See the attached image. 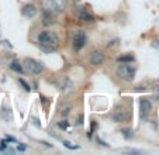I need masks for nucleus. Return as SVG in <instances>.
I'll return each mask as SVG.
<instances>
[{
    "label": "nucleus",
    "instance_id": "5701e85b",
    "mask_svg": "<svg viewBox=\"0 0 159 155\" xmlns=\"http://www.w3.org/2000/svg\"><path fill=\"white\" fill-rule=\"evenodd\" d=\"M78 124H79V125L83 124V114H80V116L78 117Z\"/></svg>",
    "mask_w": 159,
    "mask_h": 155
},
{
    "label": "nucleus",
    "instance_id": "6e6552de",
    "mask_svg": "<svg viewBox=\"0 0 159 155\" xmlns=\"http://www.w3.org/2000/svg\"><path fill=\"white\" fill-rule=\"evenodd\" d=\"M103 61H104V54H103V51L96 49V51H93V52H92V55H90V62L93 63L94 66L102 65Z\"/></svg>",
    "mask_w": 159,
    "mask_h": 155
},
{
    "label": "nucleus",
    "instance_id": "aec40b11",
    "mask_svg": "<svg viewBox=\"0 0 159 155\" xmlns=\"http://www.w3.org/2000/svg\"><path fill=\"white\" fill-rule=\"evenodd\" d=\"M25 149H27V145H24V144H18L17 145V151H25Z\"/></svg>",
    "mask_w": 159,
    "mask_h": 155
},
{
    "label": "nucleus",
    "instance_id": "6ab92c4d",
    "mask_svg": "<svg viewBox=\"0 0 159 155\" xmlns=\"http://www.w3.org/2000/svg\"><path fill=\"white\" fill-rule=\"evenodd\" d=\"M6 141H7V143H16V144H18L17 138H16V137H11V135H6Z\"/></svg>",
    "mask_w": 159,
    "mask_h": 155
},
{
    "label": "nucleus",
    "instance_id": "4468645a",
    "mask_svg": "<svg viewBox=\"0 0 159 155\" xmlns=\"http://www.w3.org/2000/svg\"><path fill=\"white\" fill-rule=\"evenodd\" d=\"M117 61H118V62H128V63H131V62H134V61H135V58L132 57V55H121V57L117 58Z\"/></svg>",
    "mask_w": 159,
    "mask_h": 155
},
{
    "label": "nucleus",
    "instance_id": "20e7f679",
    "mask_svg": "<svg viewBox=\"0 0 159 155\" xmlns=\"http://www.w3.org/2000/svg\"><path fill=\"white\" fill-rule=\"evenodd\" d=\"M117 75L124 81H132L135 76V68L129 65L128 62H123L121 65H118Z\"/></svg>",
    "mask_w": 159,
    "mask_h": 155
},
{
    "label": "nucleus",
    "instance_id": "7ed1b4c3",
    "mask_svg": "<svg viewBox=\"0 0 159 155\" xmlns=\"http://www.w3.org/2000/svg\"><path fill=\"white\" fill-rule=\"evenodd\" d=\"M23 65H24L23 66L24 72L28 75H39L44 72V65L39 61L34 59V58H24Z\"/></svg>",
    "mask_w": 159,
    "mask_h": 155
},
{
    "label": "nucleus",
    "instance_id": "4be33fe9",
    "mask_svg": "<svg viewBox=\"0 0 159 155\" xmlns=\"http://www.w3.org/2000/svg\"><path fill=\"white\" fill-rule=\"evenodd\" d=\"M33 124L37 125V127H41V124H39V120L38 119H34V117H33Z\"/></svg>",
    "mask_w": 159,
    "mask_h": 155
},
{
    "label": "nucleus",
    "instance_id": "39448f33",
    "mask_svg": "<svg viewBox=\"0 0 159 155\" xmlns=\"http://www.w3.org/2000/svg\"><path fill=\"white\" fill-rule=\"evenodd\" d=\"M151 110H152V103H151V100H148V99H145V97L139 99V119H141L142 121H145V120L149 117Z\"/></svg>",
    "mask_w": 159,
    "mask_h": 155
},
{
    "label": "nucleus",
    "instance_id": "9d476101",
    "mask_svg": "<svg viewBox=\"0 0 159 155\" xmlns=\"http://www.w3.org/2000/svg\"><path fill=\"white\" fill-rule=\"evenodd\" d=\"M57 23L54 17V13H48V12H44V16H42V24H44L45 27H51L54 24Z\"/></svg>",
    "mask_w": 159,
    "mask_h": 155
},
{
    "label": "nucleus",
    "instance_id": "412c9836",
    "mask_svg": "<svg viewBox=\"0 0 159 155\" xmlns=\"http://www.w3.org/2000/svg\"><path fill=\"white\" fill-rule=\"evenodd\" d=\"M96 141H97V143H99V144H100V145H104V147H108V144H107V143H106V141L100 140V138H99V137H97V138H96Z\"/></svg>",
    "mask_w": 159,
    "mask_h": 155
},
{
    "label": "nucleus",
    "instance_id": "423d86ee",
    "mask_svg": "<svg viewBox=\"0 0 159 155\" xmlns=\"http://www.w3.org/2000/svg\"><path fill=\"white\" fill-rule=\"evenodd\" d=\"M86 41H87L86 33L84 31H78L73 35V40H72V47L75 49V52H79L80 49H83V47L86 45Z\"/></svg>",
    "mask_w": 159,
    "mask_h": 155
},
{
    "label": "nucleus",
    "instance_id": "f03ea898",
    "mask_svg": "<svg viewBox=\"0 0 159 155\" xmlns=\"http://www.w3.org/2000/svg\"><path fill=\"white\" fill-rule=\"evenodd\" d=\"M41 9L44 12L61 14L66 9V2L65 0H41Z\"/></svg>",
    "mask_w": 159,
    "mask_h": 155
},
{
    "label": "nucleus",
    "instance_id": "0eeeda50",
    "mask_svg": "<svg viewBox=\"0 0 159 155\" xmlns=\"http://www.w3.org/2000/svg\"><path fill=\"white\" fill-rule=\"evenodd\" d=\"M37 13H38L37 7L34 6V4H31V3H27V4H24V6L21 7V14L24 16V17H27V18L35 17Z\"/></svg>",
    "mask_w": 159,
    "mask_h": 155
},
{
    "label": "nucleus",
    "instance_id": "2eb2a0df",
    "mask_svg": "<svg viewBox=\"0 0 159 155\" xmlns=\"http://www.w3.org/2000/svg\"><path fill=\"white\" fill-rule=\"evenodd\" d=\"M121 133H123V137L125 138V140H131V138L134 137V133H132L131 128H123Z\"/></svg>",
    "mask_w": 159,
    "mask_h": 155
},
{
    "label": "nucleus",
    "instance_id": "1a4fd4ad",
    "mask_svg": "<svg viewBox=\"0 0 159 155\" xmlns=\"http://www.w3.org/2000/svg\"><path fill=\"white\" fill-rule=\"evenodd\" d=\"M78 14H79V18L83 21H86V23H90V21H93L94 17L92 16V13H89L84 7H79L78 9Z\"/></svg>",
    "mask_w": 159,
    "mask_h": 155
},
{
    "label": "nucleus",
    "instance_id": "f257e3e1",
    "mask_svg": "<svg viewBox=\"0 0 159 155\" xmlns=\"http://www.w3.org/2000/svg\"><path fill=\"white\" fill-rule=\"evenodd\" d=\"M37 42H38V47L44 52H54L57 49V47L59 45V37L55 31L45 30L38 34Z\"/></svg>",
    "mask_w": 159,
    "mask_h": 155
},
{
    "label": "nucleus",
    "instance_id": "ddd939ff",
    "mask_svg": "<svg viewBox=\"0 0 159 155\" xmlns=\"http://www.w3.org/2000/svg\"><path fill=\"white\" fill-rule=\"evenodd\" d=\"M9 68L11 69L13 72H17V73H24V68H23V65H21L17 59L11 61V62H10V65H9Z\"/></svg>",
    "mask_w": 159,
    "mask_h": 155
},
{
    "label": "nucleus",
    "instance_id": "dca6fc26",
    "mask_svg": "<svg viewBox=\"0 0 159 155\" xmlns=\"http://www.w3.org/2000/svg\"><path fill=\"white\" fill-rule=\"evenodd\" d=\"M18 83L21 85V87L25 90V92H31V87H30V85L27 83V82L23 79V78H18Z\"/></svg>",
    "mask_w": 159,
    "mask_h": 155
},
{
    "label": "nucleus",
    "instance_id": "a211bd4d",
    "mask_svg": "<svg viewBox=\"0 0 159 155\" xmlns=\"http://www.w3.org/2000/svg\"><path fill=\"white\" fill-rule=\"evenodd\" d=\"M63 147H66V148H69V149H78L79 145H72V144L69 143V141H62Z\"/></svg>",
    "mask_w": 159,
    "mask_h": 155
},
{
    "label": "nucleus",
    "instance_id": "9b49d317",
    "mask_svg": "<svg viewBox=\"0 0 159 155\" xmlns=\"http://www.w3.org/2000/svg\"><path fill=\"white\" fill-rule=\"evenodd\" d=\"M131 120V114L129 113H116L113 116V121L114 123H125Z\"/></svg>",
    "mask_w": 159,
    "mask_h": 155
},
{
    "label": "nucleus",
    "instance_id": "f8f14e48",
    "mask_svg": "<svg viewBox=\"0 0 159 155\" xmlns=\"http://www.w3.org/2000/svg\"><path fill=\"white\" fill-rule=\"evenodd\" d=\"M0 117L6 123H11L13 121V110L9 107H4L3 110H2V113H0Z\"/></svg>",
    "mask_w": 159,
    "mask_h": 155
},
{
    "label": "nucleus",
    "instance_id": "b1692460",
    "mask_svg": "<svg viewBox=\"0 0 159 155\" xmlns=\"http://www.w3.org/2000/svg\"><path fill=\"white\" fill-rule=\"evenodd\" d=\"M156 45H158V48H159V41H156Z\"/></svg>",
    "mask_w": 159,
    "mask_h": 155
},
{
    "label": "nucleus",
    "instance_id": "f3484780",
    "mask_svg": "<svg viewBox=\"0 0 159 155\" xmlns=\"http://www.w3.org/2000/svg\"><path fill=\"white\" fill-rule=\"evenodd\" d=\"M69 121H66V120H63V121H59L58 123V127L59 128H62V130H68L69 128Z\"/></svg>",
    "mask_w": 159,
    "mask_h": 155
}]
</instances>
